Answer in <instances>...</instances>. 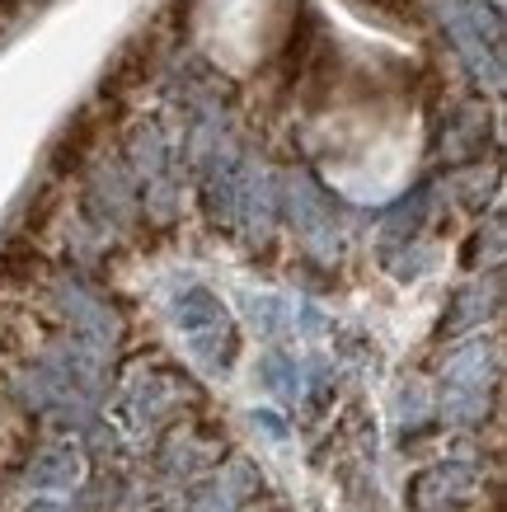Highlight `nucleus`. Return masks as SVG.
<instances>
[{
  "mask_svg": "<svg viewBox=\"0 0 507 512\" xmlns=\"http://www.w3.org/2000/svg\"><path fill=\"white\" fill-rule=\"evenodd\" d=\"M94 137H99V118H94L90 109L76 113V123L62 132V141H57V151H52V170L57 174H71L85 165V156H90Z\"/></svg>",
  "mask_w": 507,
  "mask_h": 512,
  "instance_id": "1",
  "label": "nucleus"
},
{
  "mask_svg": "<svg viewBox=\"0 0 507 512\" xmlns=\"http://www.w3.org/2000/svg\"><path fill=\"white\" fill-rule=\"evenodd\" d=\"M43 273V254L33 249V240H10L0 249V282L5 287H29Z\"/></svg>",
  "mask_w": 507,
  "mask_h": 512,
  "instance_id": "2",
  "label": "nucleus"
},
{
  "mask_svg": "<svg viewBox=\"0 0 507 512\" xmlns=\"http://www.w3.org/2000/svg\"><path fill=\"white\" fill-rule=\"evenodd\" d=\"M151 66H155V38H132L108 80H113V90H118V85H141V80L151 76Z\"/></svg>",
  "mask_w": 507,
  "mask_h": 512,
  "instance_id": "3",
  "label": "nucleus"
},
{
  "mask_svg": "<svg viewBox=\"0 0 507 512\" xmlns=\"http://www.w3.org/2000/svg\"><path fill=\"white\" fill-rule=\"evenodd\" d=\"M367 5H376V10L395 19H418V0H367Z\"/></svg>",
  "mask_w": 507,
  "mask_h": 512,
  "instance_id": "4",
  "label": "nucleus"
},
{
  "mask_svg": "<svg viewBox=\"0 0 507 512\" xmlns=\"http://www.w3.org/2000/svg\"><path fill=\"white\" fill-rule=\"evenodd\" d=\"M52 207H57V193H43V198H38V207H29V235L43 231V221L52 217Z\"/></svg>",
  "mask_w": 507,
  "mask_h": 512,
  "instance_id": "5",
  "label": "nucleus"
},
{
  "mask_svg": "<svg viewBox=\"0 0 507 512\" xmlns=\"http://www.w3.org/2000/svg\"><path fill=\"white\" fill-rule=\"evenodd\" d=\"M5 348H15V334H10V329L0 325V353H5Z\"/></svg>",
  "mask_w": 507,
  "mask_h": 512,
  "instance_id": "6",
  "label": "nucleus"
}]
</instances>
